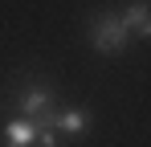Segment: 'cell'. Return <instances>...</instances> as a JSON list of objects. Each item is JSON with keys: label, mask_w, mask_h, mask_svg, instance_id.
Returning <instances> with one entry per match:
<instances>
[{"label": "cell", "mask_w": 151, "mask_h": 147, "mask_svg": "<svg viewBox=\"0 0 151 147\" xmlns=\"http://www.w3.org/2000/svg\"><path fill=\"white\" fill-rule=\"evenodd\" d=\"M90 45L94 53L102 57H114V53H123L131 45V33H127V24L119 12H94V21H90Z\"/></svg>", "instance_id": "6da1fadb"}, {"label": "cell", "mask_w": 151, "mask_h": 147, "mask_svg": "<svg viewBox=\"0 0 151 147\" xmlns=\"http://www.w3.org/2000/svg\"><path fill=\"white\" fill-rule=\"evenodd\" d=\"M17 102H21V119H37V115H49L53 106H57V94H53L49 86L33 82V86H25L17 94Z\"/></svg>", "instance_id": "7a4b0ae2"}, {"label": "cell", "mask_w": 151, "mask_h": 147, "mask_svg": "<svg viewBox=\"0 0 151 147\" xmlns=\"http://www.w3.org/2000/svg\"><path fill=\"white\" fill-rule=\"evenodd\" d=\"M123 24L131 37L139 41H151V0H131L123 8Z\"/></svg>", "instance_id": "3957f363"}, {"label": "cell", "mask_w": 151, "mask_h": 147, "mask_svg": "<svg viewBox=\"0 0 151 147\" xmlns=\"http://www.w3.org/2000/svg\"><path fill=\"white\" fill-rule=\"evenodd\" d=\"M90 122H94V115L82 110V106H61V110L53 115V127H57L61 135H82V131H90Z\"/></svg>", "instance_id": "277c9868"}, {"label": "cell", "mask_w": 151, "mask_h": 147, "mask_svg": "<svg viewBox=\"0 0 151 147\" xmlns=\"http://www.w3.org/2000/svg\"><path fill=\"white\" fill-rule=\"evenodd\" d=\"M33 139H37V127L29 119H12L4 127V147H33Z\"/></svg>", "instance_id": "5b68a950"}]
</instances>
